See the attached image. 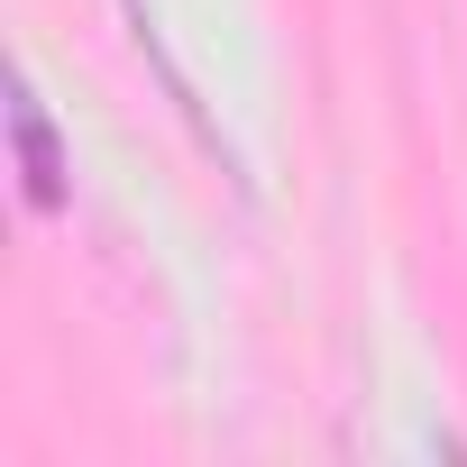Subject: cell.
I'll list each match as a JSON object with an SVG mask.
<instances>
[{
  "label": "cell",
  "instance_id": "cell-1",
  "mask_svg": "<svg viewBox=\"0 0 467 467\" xmlns=\"http://www.w3.org/2000/svg\"><path fill=\"white\" fill-rule=\"evenodd\" d=\"M10 138H19V183H28V202L37 211H65L74 202V165H65V147H56V119H47V101L28 92V83H10Z\"/></svg>",
  "mask_w": 467,
  "mask_h": 467
}]
</instances>
